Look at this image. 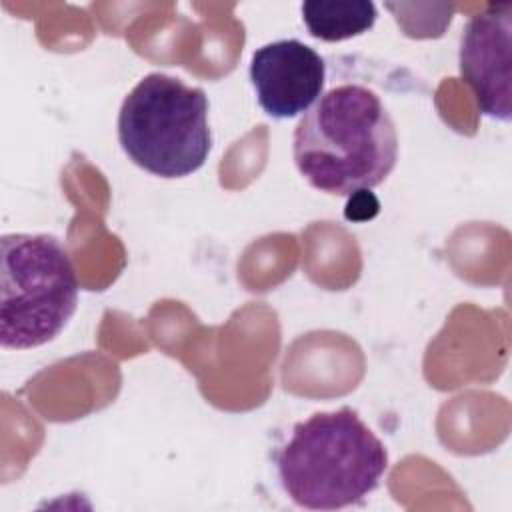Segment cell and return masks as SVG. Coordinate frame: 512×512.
<instances>
[{
	"instance_id": "obj_7",
	"label": "cell",
	"mask_w": 512,
	"mask_h": 512,
	"mask_svg": "<svg viewBox=\"0 0 512 512\" xmlns=\"http://www.w3.org/2000/svg\"><path fill=\"white\" fill-rule=\"evenodd\" d=\"M378 18L370 0H308L302 4V22L310 36L324 42H342L368 32Z\"/></svg>"
},
{
	"instance_id": "obj_6",
	"label": "cell",
	"mask_w": 512,
	"mask_h": 512,
	"mask_svg": "<svg viewBox=\"0 0 512 512\" xmlns=\"http://www.w3.org/2000/svg\"><path fill=\"white\" fill-rule=\"evenodd\" d=\"M250 82L260 108L288 120L308 112L326 84L324 58L308 44L288 38L260 46L250 60Z\"/></svg>"
},
{
	"instance_id": "obj_2",
	"label": "cell",
	"mask_w": 512,
	"mask_h": 512,
	"mask_svg": "<svg viewBox=\"0 0 512 512\" xmlns=\"http://www.w3.org/2000/svg\"><path fill=\"white\" fill-rule=\"evenodd\" d=\"M278 478L290 500L310 510L360 504L388 468V450L356 410L342 406L294 424L276 454Z\"/></svg>"
},
{
	"instance_id": "obj_4",
	"label": "cell",
	"mask_w": 512,
	"mask_h": 512,
	"mask_svg": "<svg viewBox=\"0 0 512 512\" xmlns=\"http://www.w3.org/2000/svg\"><path fill=\"white\" fill-rule=\"evenodd\" d=\"M80 282L72 260L52 234L0 238V344L38 348L54 340L78 304Z\"/></svg>"
},
{
	"instance_id": "obj_5",
	"label": "cell",
	"mask_w": 512,
	"mask_h": 512,
	"mask_svg": "<svg viewBox=\"0 0 512 512\" xmlns=\"http://www.w3.org/2000/svg\"><path fill=\"white\" fill-rule=\"evenodd\" d=\"M458 66L478 110L494 120L512 118V4H490L462 32Z\"/></svg>"
},
{
	"instance_id": "obj_1",
	"label": "cell",
	"mask_w": 512,
	"mask_h": 512,
	"mask_svg": "<svg viewBox=\"0 0 512 512\" xmlns=\"http://www.w3.org/2000/svg\"><path fill=\"white\" fill-rule=\"evenodd\" d=\"M294 162L308 184L330 196L380 186L396 166V124L380 96L340 84L304 112L294 130Z\"/></svg>"
},
{
	"instance_id": "obj_3",
	"label": "cell",
	"mask_w": 512,
	"mask_h": 512,
	"mask_svg": "<svg viewBox=\"0 0 512 512\" xmlns=\"http://www.w3.org/2000/svg\"><path fill=\"white\" fill-rule=\"evenodd\" d=\"M208 108L202 88L150 72L120 106L118 142L136 166L154 176H190L212 150Z\"/></svg>"
}]
</instances>
